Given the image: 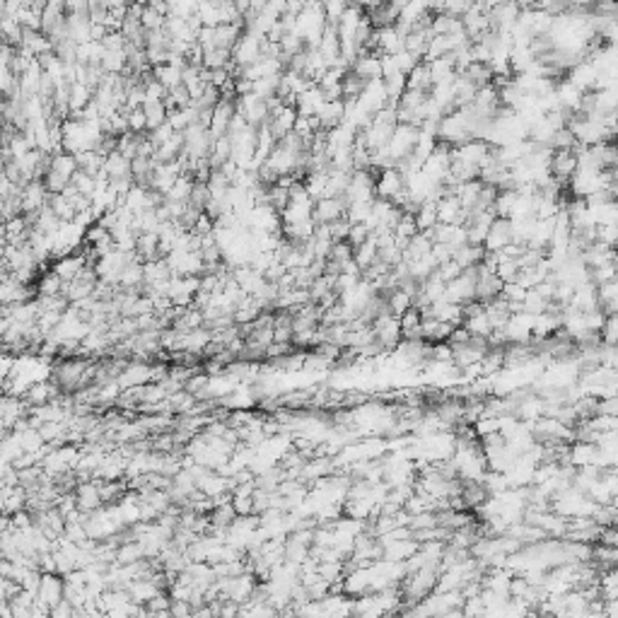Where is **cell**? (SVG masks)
I'll return each mask as SVG.
<instances>
[{
  "instance_id": "cell-3",
  "label": "cell",
  "mask_w": 618,
  "mask_h": 618,
  "mask_svg": "<svg viewBox=\"0 0 618 618\" xmlns=\"http://www.w3.org/2000/svg\"><path fill=\"white\" fill-rule=\"evenodd\" d=\"M567 464L572 469H599V447L589 440H575L567 447Z\"/></svg>"
},
{
  "instance_id": "cell-8",
  "label": "cell",
  "mask_w": 618,
  "mask_h": 618,
  "mask_svg": "<svg viewBox=\"0 0 618 618\" xmlns=\"http://www.w3.org/2000/svg\"><path fill=\"white\" fill-rule=\"evenodd\" d=\"M384 297H387V307H389L391 314L398 316V319H401L408 309H413V295L406 293V290H401V288L389 290Z\"/></svg>"
},
{
  "instance_id": "cell-6",
  "label": "cell",
  "mask_w": 618,
  "mask_h": 618,
  "mask_svg": "<svg viewBox=\"0 0 618 618\" xmlns=\"http://www.w3.org/2000/svg\"><path fill=\"white\" fill-rule=\"evenodd\" d=\"M435 242L430 237V232H418L413 239H408V244L403 247V261L406 264H415V261L425 259V256L433 251Z\"/></svg>"
},
{
  "instance_id": "cell-10",
  "label": "cell",
  "mask_w": 618,
  "mask_h": 618,
  "mask_svg": "<svg viewBox=\"0 0 618 618\" xmlns=\"http://www.w3.org/2000/svg\"><path fill=\"white\" fill-rule=\"evenodd\" d=\"M413 217H415V225H418V232H433V229L440 225V217H437V203H423Z\"/></svg>"
},
{
  "instance_id": "cell-2",
  "label": "cell",
  "mask_w": 618,
  "mask_h": 618,
  "mask_svg": "<svg viewBox=\"0 0 618 618\" xmlns=\"http://www.w3.org/2000/svg\"><path fill=\"white\" fill-rule=\"evenodd\" d=\"M445 300H450L454 304H469L476 300V268L464 271L459 278H454L452 283H447Z\"/></svg>"
},
{
  "instance_id": "cell-13",
  "label": "cell",
  "mask_w": 618,
  "mask_h": 618,
  "mask_svg": "<svg viewBox=\"0 0 618 618\" xmlns=\"http://www.w3.org/2000/svg\"><path fill=\"white\" fill-rule=\"evenodd\" d=\"M353 247L348 242H333V249H331V256L329 261H333L338 268H341L343 264H348V261H353Z\"/></svg>"
},
{
  "instance_id": "cell-15",
  "label": "cell",
  "mask_w": 618,
  "mask_h": 618,
  "mask_svg": "<svg viewBox=\"0 0 618 618\" xmlns=\"http://www.w3.org/2000/svg\"><path fill=\"white\" fill-rule=\"evenodd\" d=\"M604 616L606 618H618V599H614V601H604Z\"/></svg>"
},
{
  "instance_id": "cell-7",
  "label": "cell",
  "mask_w": 618,
  "mask_h": 618,
  "mask_svg": "<svg viewBox=\"0 0 618 618\" xmlns=\"http://www.w3.org/2000/svg\"><path fill=\"white\" fill-rule=\"evenodd\" d=\"M408 90L425 92V95L433 92V75H430V65L425 61L418 63L411 73H408Z\"/></svg>"
},
{
  "instance_id": "cell-14",
  "label": "cell",
  "mask_w": 618,
  "mask_h": 618,
  "mask_svg": "<svg viewBox=\"0 0 618 618\" xmlns=\"http://www.w3.org/2000/svg\"><path fill=\"white\" fill-rule=\"evenodd\" d=\"M73 614V606L68 601H61V606H53V618H70Z\"/></svg>"
},
{
  "instance_id": "cell-12",
  "label": "cell",
  "mask_w": 618,
  "mask_h": 618,
  "mask_svg": "<svg viewBox=\"0 0 618 618\" xmlns=\"http://www.w3.org/2000/svg\"><path fill=\"white\" fill-rule=\"evenodd\" d=\"M123 114H126V119H128L130 133H138V135H145L147 133V119H145L143 107H140V109H130V112L123 107Z\"/></svg>"
},
{
  "instance_id": "cell-9",
  "label": "cell",
  "mask_w": 618,
  "mask_h": 618,
  "mask_svg": "<svg viewBox=\"0 0 618 618\" xmlns=\"http://www.w3.org/2000/svg\"><path fill=\"white\" fill-rule=\"evenodd\" d=\"M143 112L147 119V133H152L155 128H160L162 123H167L169 119V109L165 102H145Z\"/></svg>"
},
{
  "instance_id": "cell-11",
  "label": "cell",
  "mask_w": 618,
  "mask_h": 618,
  "mask_svg": "<svg viewBox=\"0 0 618 618\" xmlns=\"http://www.w3.org/2000/svg\"><path fill=\"white\" fill-rule=\"evenodd\" d=\"M601 346L618 348V311L616 314H606L604 329H601Z\"/></svg>"
},
{
  "instance_id": "cell-5",
  "label": "cell",
  "mask_w": 618,
  "mask_h": 618,
  "mask_svg": "<svg viewBox=\"0 0 618 618\" xmlns=\"http://www.w3.org/2000/svg\"><path fill=\"white\" fill-rule=\"evenodd\" d=\"M348 203L343 199H324L314 203V213H311V220L316 225H331V222L346 217Z\"/></svg>"
},
{
  "instance_id": "cell-4",
  "label": "cell",
  "mask_w": 618,
  "mask_h": 618,
  "mask_svg": "<svg viewBox=\"0 0 618 618\" xmlns=\"http://www.w3.org/2000/svg\"><path fill=\"white\" fill-rule=\"evenodd\" d=\"M512 242H515V237H512V220L497 217L493 227H490L488 237H485L483 249L488 251V254H500V251H505Z\"/></svg>"
},
{
  "instance_id": "cell-16",
  "label": "cell",
  "mask_w": 618,
  "mask_h": 618,
  "mask_svg": "<svg viewBox=\"0 0 618 618\" xmlns=\"http://www.w3.org/2000/svg\"><path fill=\"white\" fill-rule=\"evenodd\" d=\"M614 510H616V524H618V500L614 502Z\"/></svg>"
},
{
  "instance_id": "cell-1",
  "label": "cell",
  "mask_w": 618,
  "mask_h": 618,
  "mask_svg": "<svg viewBox=\"0 0 618 618\" xmlns=\"http://www.w3.org/2000/svg\"><path fill=\"white\" fill-rule=\"evenodd\" d=\"M579 169V160L575 150H556L551 155V177L556 184H560L563 189H567V184L572 182V177Z\"/></svg>"
}]
</instances>
